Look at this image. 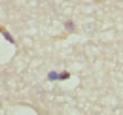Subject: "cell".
<instances>
[{
	"label": "cell",
	"instance_id": "cell-1",
	"mask_svg": "<svg viewBox=\"0 0 123 115\" xmlns=\"http://www.w3.org/2000/svg\"><path fill=\"white\" fill-rule=\"evenodd\" d=\"M70 74L68 72H62V74H57V72H49L47 74V79L49 81H57V79H68Z\"/></svg>",
	"mask_w": 123,
	"mask_h": 115
},
{
	"label": "cell",
	"instance_id": "cell-2",
	"mask_svg": "<svg viewBox=\"0 0 123 115\" xmlns=\"http://www.w3.org/2000/svg\"><path fill=\"white\" fill-rule=\"evenodd\" d=\"M0 32L4 34V38H6V40H8V42H10V43H15V42H13V38H12V36H10V34H8V32H6V30H4V29H2V27H0Z\"/></svg>",
	"mask_w": 123,
	"mask_h": 115
},
{
	"label": "cell",
	"instance_id": "cell-3",
	"mask_svg": "<svg viewBox=\"0 0 123 115\" xmlns=\"http://www.w3.org/2000/svg\"><path fill=\"white\" fill-rule=\"evenodd\" d=\"M64 27H66V30H68V32L76 30V27H74V23H72V21H66V23H64Z\"/></svg>",
	"mask_w": 123,
	"mask_h": 115
}]
</instances>
